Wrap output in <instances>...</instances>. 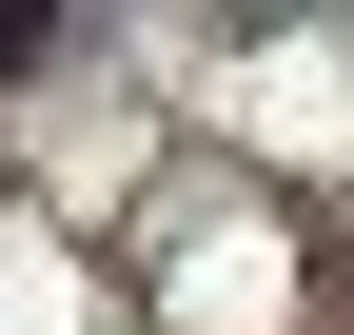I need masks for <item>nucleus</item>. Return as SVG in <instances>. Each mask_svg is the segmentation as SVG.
I'll return each mask as SVG.
<instances>
[{"label": "nucleus", "instance_id": "1", "mask_svg": "<svg viewBox=\"0 0 354 335\" xmlns=\"http://www.w3.org/2000/svg\"><path fill=\"white\" fill-rule=\"evenodd\" d=\"M59 60H79V20H39V0H0V99H39Z\"/></svg>", "mask_w": 354, "mask_h": 335}]
</instances>
